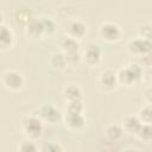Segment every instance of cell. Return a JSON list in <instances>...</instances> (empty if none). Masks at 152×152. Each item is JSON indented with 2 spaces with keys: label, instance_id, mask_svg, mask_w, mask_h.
<instances>
[{
  "label": "cell",
  "instance_id": "obj_1",
  "mask_svg": "<svg viewBox=\"0 0 152 152\" xmlns=\"http://www.w3.org/2000/svg\"><path fill=\"white\" fill-rule=\"evenodd\" d=\"M118 82L126 87H132L142 77V66L138 63H129L116 71Z\"/></svg>",
  "mask_w": 152,
  "mask_h": 152
},
{
  "label": "cell",
  "instance_id": "obj_2",
  "mask_svg": "<svg viewBox=\"0 0 152 152\" xmlns=\"http://www.w3.org/2000/svg\"><path fill=\"white\" fill-rule=\"evenodd\" d=\"M21 128L28 139H38L43 133V120L38 115L28 114L21 119Z\"/></svg>",
  "mask_w": 152,
  "mask_h": 152
},
{
  "label": "cell",
  "instance_id": "obj_3",
  "mask_svg": "<svg viewBox=\"0 0 152 152\" xmlns=\"http://www.w3.org/2000/svg\"><path fill=\"white\" fill-rule=\"evenodd\" d=\"M2 84L6 89L11 90V91H18L20 89H23V87L25 86V78L24 75L14 69H8L2 74L1 77Z\"/></svg>",
  "mask_w": 152,
  "mask_h": 152
},
{
  "label": "cell",
  "instance_id": "obj_4",
  "mask_svg": "<svg viewBox=\"0 0 152 152\" xmlns=\"http://www.w3.org/2000/svg\"><path fill=\"white\" fill-rule=\"evenodd\" d=\"M127 49L131 53L141 57L152 53V36L148 38H141L139 36L132 38L127 44Z\"/></svg>",
  "mask_w": 152,
  "mask_h": 152
},
{
  "label": "cell",
  "instance_id": "obj_5",
  "mask_svg": "<svg viewBox=\"0 0 152 152\" xmlns=\"http://www.w3.org/2000/svg\"><path fill=\"white\" fill-rule=\"evenodd\" d=\"M121 27L114 21H103L99 26V36L101 39L108 43L118 42L121 38Z\"/></svg>",
  "mask_w": 152,
  "mask_h": 152
},
{
  "label": "cell",
  "instance_id": "obj_6",
  "mask_svg": "<svg viewBox=\"0 0 152 152\" xmlns=\"http://www.w3.org/2000/svg\"><path fill=\"white\" fill-rule=\"evenodd\" d=\"M82 58L88 65H91V66L97 65L101 62V58H102L101 46L96 43H88L86 45L84 50H83Z\"/></svg>",
  "mask_w": 152,
  "mask_h": 152
},
{
  "label": "cell",
  "instance_id": "obj_7",
  "mask_svg": "<svg viewBox=\"0 0 152 152\" xmlns=\"http://www.w3.org/2000/svg\"><path fill=\"white\" fill-rule=\"evenodd\" d=\"M38 116L43 121H46L49 124H55L62 118V113L52 103H45L38 108Z\"/></svg>",
  "mask_w": 152,
  "mask_h": 152
},
{
  "label": "cell",
  "instance_id": "obj_8",
  "mask_svg": "<svg viewBox=\"0 0 152 152\" xmlns=\"http://www.w3.org/2000/svg\"><path fill=\"white\" fill-rule=\"evenodd\" d=\"M118 83L119 82H118L116 71L112 69H106L101 71V74L99 75V86L103 90H107V91L113 90Z\"/></svg>",
  "mask_w": 152,
  "mask_h": 152
},
{
  "label": "cell",
  "instance_id": "obj_9",
  "mask_svg": "<svg viewBox=\"0 0 152 152\" xmlns=\"http://www.w3.org/2000/svg\"><path fill=\"white\" fill-rule=\"evenodd\" d=\"M86 32H87V25L81 19H72L66 25V34L77 40L83 38Z\"/></svg>",
  "mask_w": 152,
  "mask_h": 152
},
{
  "label": "cell",
  "instance_id": "obj_10",
  "mask_svg": "<svg viewBox=\"0 0 152 152\" xmlns=\"http://www.w3.org/2000/svg\"><path fill=\"white\" fill-rule=\"evenodd\" d=\"M63 120H64V125L71 131H80L84 128L87 125V119L83 114L65 113Z\"/></svg>",
  "mask_w": 152,
  "mask_h": 152
},
{
  "label": "cell",
  "instance_id": "obj_11",
  "mask_svg": "<svg viewBox=\"0 0 152 152\" xmlns=\"http://www.w3.org/2000/svg\"><path fill=\"white\" fill-rule=\"evenodd\" d=\"M14 43V33L12 28L5 24L0 23V49L1 51H6L13 46Z\"/></svg>",
  "mask_w": 152,
  "mask_h": 152
},
{
  "label": "cell",
  "instance_id": "obj_12",
  "mask_svg": "<svg viewBox=\"0 0 152 152\" xmlns=\"http://www.w3.org/2000/svg\"><path fill=\"white\" fill-rule=\"evenodd\" d=\"M59 48L62 50V52L64 55L68 53H74V52H80V43L77 39L68 36V34H63L59 37L58 40Z\"/></svg>",
  "mask_w": 152,
  "mask_h": 152
},
{
  "label": "cell",
  "instance_id": "obj_13",
  "mask_svg": "<svg viewBox=\"0 0 152 152\" xmlns=\"http://www.w3.org/2000/svg\"><path fill=\"white\" fill-rule=\"evenodd\" d=\"M25 27V34L30 38H42L44 34V30H43V25L40 21V17H33L31 19V21L24 26Z\"/></svg>",
  "mask_w": 152,
  "mask_h": 152
},
{
  "label": "cell",
  "instance_id": "obj_14",
  "mask_svg": "<svg viewBox=\"0 0 152 152\" xmlns=\"http://www.w3.org/2000/svg\"><path fill=\"white\" fill-rule=\"evenodd\" d=\"M141 125H142V122L140 121V119L138 118V115H127L124 119L122 127H124L125 132H127L129 134L137 135V133L139 132Z\"/></svg>",
  "mask_w": 152,
  "mask_h": 152
},
{
  "label": "cell",
  "instance_id": "obj_15",
  "mask_svg": "<svg viewBox=\"0 0 152 152\" xmlns=\"http://www.w3.org/2000/svg\"><path fill=\"white\" fill-rule=\"evenodd\" d=\"M82 95H83L82 89L77 84H68L63 89V97L66 102L82 100Z\"/></svg>",
  "mask_w": 152,
  "mask_h": 152
},
{
  "label": "cell",
  "instance_id": "obj_16",
  "mask_svg": "<svg viewBox=\"0 0 152 152\" xmlns=\"http://www.w3.org/2000/svg\"><path fill=\"white\" fill-rule=\"evenodd\" d=\"M124 133H125V129H124L122 125H119V124H110L104 129V134L110 141L120 140L122 138Z\"/></svg>",
  "mask_w": 152,
  "mask_h": 152
},
{
  "label": "cell",
  "instance_id": "obj_17",
  "mask_svg": "<svg viewBox=\"0 0 152 152\" xmlns=\"http://www.w3.org/2000/svg\"><path fill=\"white\" fill-rule=\"evenodd\" d=\"M33 13H32V10L30 7H26V6H20L15 10V20L17 23L26 26L31 19L33 18Z\"/></svg>",
  "mask_w": 152,
  "mask_h": 152
},
{
  "label": "cell",
  "instance_id": "obj_18",
  "mask_svg": "<svg viewBox=\"0 0 152 152\" xmlns=\"http://www.w3.org/2000/svg\"><path fill=\"white\" fill-rule=\"evenodd\" d=\"M50 65L55 70H64L65 66L68 65L65 55L63 52H55L50 57Z\"/></svg>",
  "mask_w": 152,
  "mask_h": 152
},
{
  "label": "cell",
  "instance_id": "obj_19",
  "mask_svg": "<svg viewBox=\"0 0 152 152\" xmlns=\"http://www.w3.org/2000/svg\"><path fill=\"white\" fill-rule=\"evenodd\" d=\"M40 21H42V25H43V30H44V34L45 36H51L56 32L57 30V24L56 21L50 18V17H46V15H40Z\"/></svg>",
  "mask_w": 152,
  "mask_h": 152
},
{
  "label": "cell",
  "instance_id": "obj_20",
  "mask_svg": "<svg viewBox=\"0 0 152 152\" xmlns=\"http://www.w3.org/2000/svg\"><path fill=\"white\" fill-rule=\"evenodd\" d=\"M18 152H40V148H38L37 144L32 139H23L17 147Z\"/></svg>",
  "mask_w": 152,
  "mask_h": 152
},
{
  "label": "cell",
  "instance_id": "obj_21",
  "mask_svg": "<svg viewBox=\"0 0 152 152\" xmlns=\"http://www.w3.org/2000/svg\"><path fill=\"white\" fill-rule=\"evenodd\" d=\"M137 137L145 142L152 141V124H142L137 133Z\"/></svg>",
  "mask_w": 152,
  "mask_h": 152
},
{
  "label": "cell",
  "instance_id": "obj_22",
  "mask_svg": "<svg viewBox=\"0 0 152 152\" xmlns=\"http://www.w3.org/2000/svg\"><path fill=\"white\" fill-rule=\"evenodd\" d=\"M137 115L142 124H152V104L141 107Z\"/></svg>",
  "mask_w": 152,
  "mask_h": 152
},
{
  "label": "cell",
  "instance_id": "obj_23",
  "mask_svg": "<svg viewBox=\"0 0 152 152\" xmlns=\"http://www.w3.org/2000/svg\"><path fill=\"white\" fill-rule=\"evenodd\" d=\"M83 110H84V104H83V101H82V100L66 102L65 113H71V114H83Z\"/></svg>",
  "mask_w": 152,
  "mask_h": 152
},
{
  "label": "cell",
  "instance_id": "obj_24",
  "mask_svg": "<svg viewBox=\"0 0 152 152\" xmlns=\"http://www.w3.org/2000/svg\"><path fill=\"white\" fill-rule=\"evenodd\" d=\"M40 152H64V148L59 142L49 140L40 146Z\"/></svg>",
  "mask_w": 152,
  "mask_h": 152
},
{
  "label": "cell",
  "instance_id": "obj_25",
  "mask_svg": "<svg viewBox=\"0 0 152 152\" xmlns=\"http://www.w3.org/2000/svg\"><path fill=\"white\" fill-rule=\"evenodd\" d=\"M138 33L141 38H148L152 36V25L148 23H142L138 25Z\"/></svg>",
  "mask_w": 152,
  "mask_h": 152
},
{
  "label": "cell",
  "instance_id": "obj_26",
  "mask_svg": "<svg viewBox=\"0 0 152 152\" xmlns=\"http://www.w3.org/2000/svg\"><path fill=\"white\" fill-rule=\"evenodd\" d=\"M65 58H66V62H68V65H74L76 63H78L82 58V55L80 52H74V53H68L65 55Z\"/></svg>",
  "mask_w": 152,
  "mask_h": 152
},
{
  "label": "cell",
  "instance_id": "obj_27",
  "mask_svg": "<svg viewBox=\"0 0 152 152\" xmlns=\"http://www.w3.org/2000/svg\"><path fill=\"white\" fill-rule=\"evenodd\" d=\"M144 96H145V100L148 102V104H152V86L145 89Z\"/></svg>",
  "mask_w": 152,
  "mask_h": 152
},
{
  "label": "cell",
  "instance_id": "obj_28",
  "mask_svg": "<svg viewBox=\"0 0 152 152\" xmlns=\"http://www.w3.org/2000/svg\"><path fill=\"white\" fill-rule=\"evenodd\" d=\"M122 152H140V151H139V150H137V148L129 147V148H126V150H124Z\"/></svg>",
  "mask_w": 152,
  "mask_h": 152
},
{
  "label": "cell",
  "instance_id": "obj_29",
  "mask_svg": "<svg viewBox=\"0 0 152 152\" xmlns=\"http://www.w3.org/2000/svg\"><path fill=\"white\" fill-rule=\"evenodd\" d=\"M148 75H150V78L152 80V65H151V68H150V70H148Z\"/></svg>",
  "mask_w": 152,
  "mask_h": 152
}]
</instances>
